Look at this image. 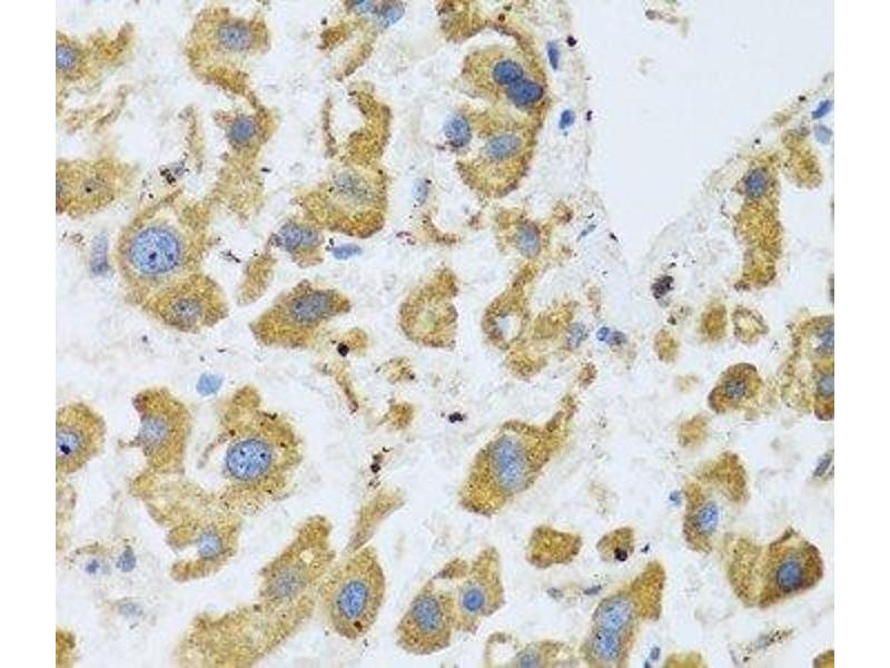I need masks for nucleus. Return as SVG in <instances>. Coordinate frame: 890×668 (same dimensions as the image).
<instances>
[{
    "mask_svg": "<svg viewBox=\"0 0 890 668\" xmlns=\"http://www.w3.org/2000/svg\"><path fill=\"white\" fill-rule=\"evenodd\" d=\"M212 448H220L219 499L243 517L286 500L305 459L303 440L283 414L266 409L257 391L244 385L218 411Z\"/></svg>",
    "mask_w": 890,
    "mask_h": 668,
    "instance_id": "obj_1",
    "label": "nucleus"
},
{
    "mask_svg": "<svg viewBox=\"0 0 890 668\" xmlns=\"http://www.w3.org/2000/svg\"><path fill=\"white\" fill-rule=\"evenodd\" d=\"M210 248L209 215L178 194L140 209L118 233L111 262L136 308L176 281L202 271Z\"/></svg>",
    "mask_w": 890,
    "mask_h": 668,
    "instance_id": "obj_2",
    "label": "nucleus"
},
{
    "mask_svg": "<svg viewBox=\"0 0 890 668\" xmlns=\"http://www.w3.org/2000/svg\"><path fill=\"white\" fill-rule=\"evenodd\" d=\"M149 515L165 531L175 554L170 577L198 581L222 570L237 554L244 518L215 491L185 475H160L142 470L129 484Z\"/></svg>",
    "mask_w": 890,
    "mask_h": 668,
    "instance_id": "obj_3",
    "label": "nucleus"
},
{
    "mask_svg": "<svg viewBox=\"0 0 890 668\" xmlns=\"http://www.w3.org/2000/svg\"><path fill=\"white\" fill-rule=\"evenodd\" d=\"M333 533L327 517L309 515L260 569L256 599L246 608L265 658L293 639L317 609L320 584L337 560Z\"/></svg>",
    "mask_w": 890,
    "mask_h": 668,
    "instance_id": "obj_4",
    "label": "nucleus"
},
{
    "mask_svg": "<svg viewBox=\"0 0 890 668\" xmlns=\"http://www.w3.org/2000/svg\"><path fill=\"white\" fill-rule=\"evenodd\" d=\"M556 428L511 424L475 456L457 501L468 513L493 517L530 490L560 446Z\"/></svg>",
    "mask_w": 890,
    "mask_h": 668,
    "instance_id": "obj_5",
    "label": "nucleus"
},
{
    "mask_svg": "<svg viewBox=\"0 0 890 668\" xmlns=\"http://www.w3.org/2000/svg\"><path fill=\"white\" fill-rule=\"evenodd\" d=\"M822 573L819 550L793 530L767 546L740 547L730 566L731 581L740 598L759 607L811 589Z\"/></svg>",
    "mask_w": 890,
    "mask_h": 668,
    "instance_id": "obj_6",
    "label": "nucleus"
},
{
    "mask_svg": "<svg viewBox=\"0 0 890 668\" xmlns=\"http://www.w3.org/2000/svg\"><path fill=\"white\" fill-rule=\"evenodd\" d=\"M663 582L662 568L652 563L597 603L578 649L587 666H627L641 626L660 611Z\"/></svg>",
    "mask_w": 890,
    "mask_h": 668,
    "instance_id": "obj_7",
    "label": "nucleus"
},
{
    "mask_svg": "<svg viewBox=\"0 0 890 668\" xmlns=\"http://www.w3.org/2000/svg\"><path fill=\"white\" fill-rule=\"evenodd\" d=\"M386 589L378 552L373 544L365 543L332 566L320 584L317 609L336 636L356 641L375 626Z\"/></svg>",
    "mask_w": 890,
    "mask_h": 668,
    "instance_id": "obj_8",
    "label": "nucleus"
},
{
    "mask_svg": "<svg viewBox=\"0 0 890 668\" xmlns=\"http://www.w3.org/2000/svg\"><path fill=\"white\" fill-rule=\"evenodd\" d=\"M138 419L134 436L122 449L138 450L148 472L185 475L192 418L187 404L166 386H147L131 399Z\"/></svg>",
    "mask_w": 890,
    "mask_h": 668,
    "instance_id": "obj_9",
    "label": "nucleus"
},
{
    "mask_svg": "<svg viewBox=\"0 0 890 668\" xmlns=\"http://www.w3.org/2000/svg\"><path fill=\"white\" fill-rule=\"evenodd\" d=\"M349 308V299L338 289L304 281L279 296L249 328L265 346L298 348L314 342L324 325Z\"/></svg>",
    "mask_w": 890,
    "mask_h": 668,
    "instance_id": "obj_10",
    "label": "nucleus"
},
{
    "mask_svg": "<svg viewBox=\"0 0 890 668\" xmlns=\"http://www.w3.org/2000/svg\"><path fill=\"white\" fill-rule=\"evenodd\" d=\"M138 310L166 328L194 335L215 327L229 314L222 287L204 269L158 291Z\"/></svg>",
    "mask_w": 890,
    "mask_h": 668,
    "instance_id": "obj_11",
    "label": "nucleus"
},
{
    "mask_svg": "<svg viewBox=\"0 0 890 668\" xmlns=\"http://www.w3.org/2000/svg\"><path fill=\"white\" fill-rule=\"evenodd\" d=\"M745 488L742 468L722 459L700 475L688 492L685 538L695 549L710 550L721 537Z\"/></svg>",
    "mask_w": 890,
    "mask_h": 668,
    "instance_id": "obj_12",
    "label": "nucleus"
},
{
    "mask_svg": "<svg viewBox=\"0 0 890 668\" xmlns=\"http://www.w3.org/2000/svg\"><path fill=\"white\" fill-rule=\"evenodd\" d=\"M439 573L452 590L459 632L475 633L485 619L505 605L501 556L495 547L483 548L468 561L453 559Z\"/></svg>",
    "mask_w": 890,
    "mask_h": 668,
    "instance_id": "obj_13",
    "label": "nucleus"
},
{
    "mask_svg": "<svg viewBox=\"0 0 890 668\" xmlns=\"http://www.w3.org/2000/svg\"><path fill=\"white\" fill-rule=\"evenodd\" d=\"M455 632L453 593L438 571L419 588L399 618L395 642L408 655L431 656L447 649Z\"/></svg>",
    "mask_w": 890,
    "mask_h": 668,
    "instance_id": "obj_14",
    "label": "nucleus"
},
{
    "mask_svg": "<svg viewBox=\"0 0 890 668\" xmlns=\"http://www.w3.org/2000/svg\"><path fill=\"white\" fill-rule=\"evenodd\" d=\"M130 177L125 165L110 159L58 161V215L81 218L103 210L127 193Z\"/></svg>",
    "mask_w": 890,
    "mask_h": 668,
    "instance_id": "obj_15",
    "label": "nucleus"
},
{
    "mask_svg": "<svg viewBox=\"0 0 890 668\" xmlns=\"http://www.w3.org/2000/svg\"><path fill=\"white\" fill-rule=\"evenodd\" d=\"M477 84L483 96L521 115L540 108L545 95L542 76L521 51L487 47L475 56Z\"/></svg>",
    "mask_w": 890,
    "mask_h": 668,
    "instance_id": "obj_16",
    "label": "nucleus"
},
{
    "mask_svg": "<svg viewBox=\"0 0 890 668\" xmlns=\"http://www.w3.org/2000/svg\"><path fill=\"white\" fill-rule=\"evenodd\" d=\"M107 440V423L99 411L83 401H72L56 412V471L69 477L100 455Z\"/></svg>",
    "mask_w": 890,
    "mask_h": 668,
    "instance_id": "obj_17",
    "label": "nucleus"
},
{
    "mask_svg": "<svg viewBox=\"0 0 890 668\" xmlns=\"http://www.w3.org/2000/svg\"><path fill=\"white\" fill-rule=\"evenodd\" d=\"M530 137L522 127L507 128L483 146V191L507 190L523 173L530 151Z\"/></svg>",
    "mask_w": 890,
    "mask_h": 668,
    "instance_id": "obj_18",
    "label": "nucleus"
},
{
    "mask_svg": "<svg viewBox=\"0 0 890 668\" xmlns=\"http://www.w3.org/2000/svg\"><path fill=\"white\" fill-rule=\"evenodd\" d=\"M761 390L756 369L746 363L732 365L713 387L710 402L719 412L736 411L751 405Z\"/></svg>",
    "mask_w": 890,
    "mask_h": 668,
    "instance_id": "obj_19",
    "label": "nucleus"
},
{
    "mask_svg": "<svg viewBox=\"0 0 890 668\" xmlns=\"http://www.w3.org/2000/svg\"><path fill=\"white\" fill-rule=\"evenodd\" d=\"M513 652L505 651L506 659L500 661L497 666L504 667H551L558 666L564 661L563 658L572 660L571 648L557 641L542 640L526 645H515ZM568 664V662H567Z\"/></svg>",
    "mask_w": 890,
    "mask_h": 668,
    "instance_id": "obj_20",
    "label": "nucleus"
},
{
    "mask_svg": "<svg viewBox=\"0 0 890 668\" xmlns=\"http://www.w3.org/2000/svg\"><path fill=\"white\" fill-rule=\"evenodd\" d=\"M217 41L230 51H244L251 47V30L243 22H227L217 29Z\"/></svg>",
    "mask_w": 890,
    "mask_h": 668,
    "instance_id": "obj_21",
    "label": "nucleus"
},
{
    "mask_svg": "<svg viewBox=\"0 0 890 668\" xmlns=\"http://www.w3.org/2000/svg\"><path fill=\"white\" fill-rule=\"evenodd\" d=\"M283 238L286 247L296 248L308 245L310 242L315 243L316 234L310 229L293 226L283 233Z\"/></svg>",
    "mask_w": 890,
    "mask_h": 668,
    "instance_id": "obj_22",
    "label": "nucleus"
},
{
    "mask_svg": "<svg viewBox=\"0 0 890 668\" xmlns=\"http://www.w3.org/2000/svg\"><path fill=\"white\" fill-rule=\"evenodd\" d=\"M516 244L524 255L530 257L536 255L540 250L537 232L533 227H524L517 235Z\"/></svg>",
    "mask_w": 890,
    "mask_h": 668,
    "instance_id": "obj_23",
    "label": "nucleus"
},
{
    "mask_svg": "<svg viewBox=\"0 0 890 668\" xmlns=\"http://www.w3.org/2000/svg\"><path fill=\"white\" fill-rule=\"evenodd\" d=\"M257 128L250 118L240 117L236 119L230 129V137L238 144L249 141L256 134Z\"/></svg>",
    "mask_w": 890,
    "mask_h": 668,
    "instance_id": "obj_24",
    "label": "nucleus"
},
{
    "mask_svg": "<svg viewBox=\"0 0 890 668\" xmlns=\"http://www.w3.org/2000/svg\"><path fill=\"white\" fill-rule=\"evenodd\" d=\"M768 185V175L763 169H754L752 170L745 180L746 191L750 196L759 197L761 196Z\"/></svg>",
    "mask_w": 890,
    "mask_h": 668,
    "instance_id": "obj_25",
    "label": "nucleus"
},
{
    "mask_svg": "<svg viewBox=\"0 0 890 668\" xmlns=\"http://www.w3.org/2000/svg\"><path fill=\"white\" fill-rule=\"evenodd\" d=\"M828 106H829V101H827L825 104H823V105H822V106H821V107H820V108H819V109H818V110L814 112V116H815V117H818V116L820 117V116H822L823 114H825V112H827V109H828Z\"/></svg>",
    "mask_w": 890,
    "mask_h": 668,
    "instance_id": "obj_26",
    "label": "nucleus"
}]
</instances>
